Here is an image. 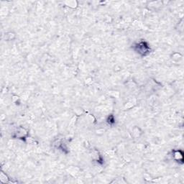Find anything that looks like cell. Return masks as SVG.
<instances>
[{
  "label": "cell",
  "instance_id": "obj_1",
  "mask_svg": "<svg viewBox=\"0 0 184 184\" xmlns=\"http://www.w3.org/2000/svg\"><path fill=\"white\" fill-rule=\"evenodd\" d=\"M136 51H137L138 53L140 54H142V55H145L147 52L149 51V47L145 43H140L136 45Z\"/></svg>",
  "mask_w": 184,
  "mask_h": 184
}]
</instances>
